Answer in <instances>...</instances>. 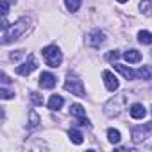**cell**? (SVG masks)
Returning <instances> with one entry per match:
<instances>
[{
  "mask_svg": "<svg viewBox=\"0 0 152 152\" xmlns=\"http://www.w3.org/2000/svg\"><path fill=\"white\" fill-rule=\"evenodd\" d=\"M107 140L115 145V143H120V140H122V134H120V131H116V129H107Z\"/></svg>",
  "mask_w": 152,
  "mask_h": 152,
  "instance_id": "ac0fdd59",
  "label": "cell"
},
{
  "mask_svg": "<svg viewBox=\"0 0 152 152\" xmlns=\"http://www.w3.org/2000/svg\"><path fill=\"white\" fill-rule=\"evenodd\" d=\"M107 61H111V63H115V61H118L120 59V52L118 50H111V52H107Z\"/></svg>",
  "mask_w": 152,
  "mask_h": 152,
  "instance_id": "603a6c76",
  "label": "cell"
},
{
  "mask_svg": "<svg viewBox=\"0 0 152 152\" xmlns=\"http://www.w3.org/2000/svg\"><path fill=\"white\" fill-rule=\"evenodd\" d=\"M118 2H120V4H125V2H129V0H118Z\"/></svg>",
  "mask_w": 152,
  "mask_h": 152,
  "instance_id": "83f0119b",
  "label": "cell"
},
{
  "mask_svg": "<svg viewBox=\"0 0 152 152\" xmlns=\"http://www.w3.org/2000/svg\"><path fill=\"white\" fill-rule=\"evenodd\" d=\"M124 57H125V61H127V63H138V61L141 59V54H140L138 50L131 48V50H127V52L124 54Z\"/></svg>",
  "mask_w": 152,
  "mask_h": 152,
  "instance_id": "5bb4252c",
  "label": "cell"
},
{
  "mask_svg": "<svg viewBox=\"0 0 152 152\" xmlns=\"http://www.w3.org/2000/svg\"><path fill=\"white\" fill-rule=\"evenodd\" d=\"M38 68V63H36V57L31 54L29 57H27V61L23 63V64H20V66H16V73L18 75H29V73H32L34 70Z\"/></svg>",
  "mask_w": 152,
  "mask_h": 152,
  "instance_id": "52a82bcc",
  "label": "cell"
},
{
  "mask_svg": "<svg viewBox=\"0 0 152 152\" xmlns=\"http://www.w3.org/2000/svg\"><path fill=\"white\" fill-rule=\"evenodd\" d=\"M31 25H32V20L29 18V16H23V18H20L18 22H15L11 27H7V31H4V34H2V41L4 43H9V41H15V39H20L23 34H27L29 32V29H31Z\"/></svg>",
  "mask_w": 152,
  "mask_h": 152,
  "instance_id": "6da1fadb",
  "label": "cell"
},
{
  "mask_svg": "<svg viewBox=\"0 0 152 152\" xmlns=\"http://www.w3.org/2000/svg\"><path fill=\"white\" fill-rule=\"evenodd\" d=\"M136 77H141L143 81L150 79V77H152V68H150V66H141V68L136 72Z\"/></svg>",
  "mask_w": 152,
  "mask_h": 152,
  "instance_id": "e0dca14e",
  "label": "cell"
},
{
  "mask_svg": "<svg viewBox=\"0 0 152 152\" xmlns=\"http://www.w3.org/2000/svg\"><path fill=\"white\" fill-rule=\"evenodd\" d=\"M64 90L70 91L72 95L75 97H86V90H84V84L81 79H77L75 75H68L66 81H64Z\"/></svg>",
  "mask_w": 152,
  "mask_h": 152,
  "instance_id": "277c9868",
  "label": "cell"
},
{
  "mask_svg": "<svg viewBox=\"0 0 152 152\" xmlns=\"http://www.w3.org/2000/svg\"><path fill=\"white\" fill-rule=\"evenodd\" d=\"M0 9H2V18H6L7 13H9V2L7 0H2V2H0Z\"/></svg>",
  "mask_w": 152,
  "mask_h": 152,
  "instance_id": "cb8c5ba5",
  "label": "cell"
},
{
  "mask_svg": "<svg viewBox=\"0 0 152 152\" xmlns=\"http://www.w3.org/2000/svg\"><path fill=\"white\" fill-rule=\"evenodd\" d=\"M115 70H118L127 81H132V79L136 77V72H132V70H131L129 66H125V64H115Z\"/></svg>",
  "mask_w": 152,
  "mask_h": 152,
  "instance_id": "8fae6325",
  "label": "cell"
},
{
  "mask_svg": "<svg viewBox=\"0 0 152 152\" xmlns=\"http://www.w3.org/2000/svg\"><path fill=\"white\" fill-rule=\"evenodd\" d=\"M102 79H104V84H106V88H107L109 91H116V90H118L120 83H118L116 75H115L113 72H109V70H104V72H102Z\"/></svg>",
  "mask_w": 152,
  "mask_h": 152,
  "instance_id": "ba28073f",
  "label": "cell"
},
{
  "mask_svg": "<svg viewBox=\"0 0 152 152\" xmlns=\"http://www.w3.org/2000/svg\"><path fill=\"white\" fill-rule=\"evenodd\" d=\"M64 4H66L68 11L75 13V11H77V9L81 7V0H64Z\"/></svg>",
  "mask_w": 152,
  "mask_h": 152,
  "instance_id": "ffe728a7",
  "label": "cell"
},
{
  "mask_svg": "<svg viewBox=\"0 0 152 152\" xmlns=\"http://www.w3.org/2000/svg\"><path fill=\"white\" fill-rule=\"evenodd\" d=\"M129 115H131V118H134V120H143L145 115H147V109L143 107V104H132V106L129 107Z\"/></svg>",
  "mask_w": 152,
  "mask_h": 152,
  "instance_id": "30bf717a",
  "label": "cell"
},
{
  "mask_svg": "<svg viewBox=\"0 0 152 152\" xmlns=\"http://www.w3.org/2000/svg\"><path fill=\"white\" fill-rule=\"evenodd\" d=\"M104 41H106V34H104L102 31H99V29L91 31V32L86 36V43H88L90 47H93V48H99Z\"/></svg>",
  "mask_w": 152,
  "mask_h": 152,
  "instance_id": "8992f818",
  "label": "cell"
},
{
  "mask_svg": "<svg viewBox=\"0 0 152 152\" xmlns=\"http://www.w3.org/2000/svg\"><path fill=\"white\" fill-rule=\"evenodd\" d=\"M41 54H43L45 63H47L50 68H57V66L61 64V61H63V54H61V50H59L57 45H48V47H45Z\"/></svg>",
  "mask_w": 152,
  "mask_h": 152,
  "instance_id": "3957f363",
  "label": "cell"
},
{
  "mask_svg": "<svg viewBox=\"0 0 152 152\" xmlns=\"http://www.w3.org/2000/svg\"><path fill=\"white\" fill-rule=\"evenodd\" d=\"M0 97H2L4 100H9V99L15 97V93H11V91H7L6 88H2V90H0Z\"/></svg>",
  "mask_w": 152,
  "mask_h": 152,
  "instance_id": "d4e9b609",
  "label": "cell"
},
{
  "mask_svg": "<svg viewBox=\"0 0 152 152\" xmlns=\"http://www.w3.org/2000/svg\"><path fill=\"white\" fill-rule=\"evenodd\" d=\"M68 136H70V141L75 143V145H81V143H83V138H84L77 129H70V131H68Z\"/></svg>",
  "mask_w": 152,
  "mask_h": 152,
  "instance_id": "9a60e30c",
  "label": "cell"
},
{
  "mask_svg": "<svg viewBox=\"0 0 152 152\" xmlns=\"http://www.w3.org/2000/svg\"><path fill=\"white\" fill-rule=\"evenodd\" d=\"M63 104H64V100H63V97H61V95H52V97H50V100H48V109L57 111V109H61V107H63Z\"/></svg>",
  "mask_w": 152,
  "mask_h": 152,
  "instance_id": "4fadbf2b",
  "label": "cell"
},
{
  "mask_svg": "<svg viewBox=\"0 0 152 152\" xmlns=\"http://www.w3.org/2000/svg\"><path fill=\"white\" fill-rule=\"evenodd\" d=\"M150 113H152V107H150Z\"/></svg>",
  "mask_w": 152,
  "mask_h": 152,
  "instance_id": "f546056e",
  "label": "cell"
},
{
  "mask_svg": "<svg viewBox=\"0 0 152 152\" xmlns=\"http://www.w3.org/2000/svg\"><path fill=\"white\" fill-rule=\"evenodd\" d=\"M38 125H39V116H38L36 111H31L29 113V124H27V127L29 129H36Z\"/></svg>",
  "mask_w": 152,
  "mask_h": 152,
  "instance_id": "d6986e66",
  "label": "cell"
},
{
  "mask_svg": "<svg viewBox=\"0 0 152 152\" xmlns=\"http://www.w3.org/2000/svg\"><path fill=\"white\" fill-rule=\"evenodd\" d=\"M31 100H32V104H34V106L43 104V97H41L38 91H32V93H31Z\"/></svg>",
  "mask_w": 152,
  "mask_h": 152,
  "instance_id": "7402d4cb",
  "label": "cell"
},
{
  "mask_svg": "<svg viewBox=\"0 0 152 152\" xmlns=\"http://www.w3.org/2000/svg\"><path fill=\"white\" fill-rule=\"evenodd\" d=\"M150 9H152V2H150V0H141V4H140V11H141L143 15H148V13H150Z\"/></svg>",
  "mask_w": 152,
  "mask_h": 152,
  "instance_id": "44dd1931",
  "label": "cell"
},
{
  "mask_svg": "<svg viewBox=\"0 0 152 152\" xmlns=\"http://www.w3.org/2000/svg\"><path fill=\"white\" fill-rule=\"evenodd\" d=\"M11 81H9V77H7V75L6 73H2V84H9Z\"/></svg>",
  "mask_w": 152,
  "mask_h": 152,
  "instance_id": "4316f807",
  "label": "cell"
},
{
  "mask_svg": "<svg viewBox=\"0 0 152 152\" xmlns=\"http://www.w3.org/2000/svg\"><path fill=\"white\" fill-rule=\"evenodd\" d=\"M22 56H23V50H15V52L11 54V59H13V61H18Z\"/></svg>",
  "mask_w": 152,
  "mask_h": 152,
  "instance_id": "484cf974",
  "label": "cell"
},
{
  "mask_svg": "<svg viewBox=\"0 0 152 152\" xmlns=\"http://www.w3.org/2000/svg\"><path fill=\"white\" fill-rule=\"evenodd\" d=\"M150 134H152V122L143 124V125H138V127L132 129V141L134 143H140V141L147 140Z\"/></svg>",
  "mask_w": 152,
  "mask_h": 152,
  "instance_id": "5b68a950",
  "label": "cell"
},
{
  "mask_svg": "<svg viewBox=\"0 0 152 152\" xmlns=\"http://www.w3.org/2000/svg\"><path fill=\"white\" fill-rule=\"evenodd\" d=\"M138 41L141 45H152V34L148 31H140L138 32Z\"/></svg>",
  "mask_w": 152,
  "mask_h": 152,
  "instance_id": "2e32d148",
  "label": "cell"
},
{
  "mask_svg": "<svg viewBox=\"0 0 152 152\" xmlns=\"http://www.w3.org/2000/svg\"><path fill=\"white\" fill-rule=\"evenodd\" d=\"M70 115L75 116L77 120L86 118V111H84V107H83L81 104H72V106H70Z\"/></svg>",
  "mask_w": 152,
  "mask_h": 152,
  "instance_id": "7c38bea8",
  "label": "cell"
},
{
  "mask_svg": "<svg viewBox=\"0 0 152 152\" xmlns=\"http://www.w3.org/2000/svg\"><path fill=\"white\" fill-rule=\"evenodd\" d=\"M56 75L54 73H50V72H43L41 75H39V86L43 88V90H52L54 86H56Z\"/></svg>",
  "mask_w": 152,
  "mask_h": 152,
  "instance_id": "9c48e42d",
  "label": "cell"
},
{
  "mask_svg": "<svg viewBox=\"0 0 152 152\" xmlns=\"http://www.w3.org/2000/svg\"><path fill=\"white\" fill-rule=\"evenodd\" d=\"M7 2H15V4H16V0H7Z\"/></svg>",
  "mask_w": 152,
  "mask_h": 152,
  "instance_id": "f1b7e54d",
  "label": "cell"
},
{
  "mask_svg": "<svg viewBox=\"0 0 152 152\" xmlns=\"http://www.w3.org/2000/svg\"><path fill=\"white\" fill-rule=\"evenodd\" d=\"M127 106V93H120V95H115L111 97L106 104H104V115L113 118V116H118Z\"/></svg>",
  "mask_w": 152,
  "mask_h": 152,
  "instance_id": "7a4b0ae2",
  "label": "cell"
}]
</instances>
